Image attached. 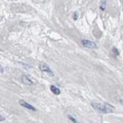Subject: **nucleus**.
<instances>
[{
  "mask_svg": "<svg viewBox=\"0 0 123 123\" xmlns=\"http://www.w3.org/2000/svg\"><path fill=\"white\" fill-rule=\"evenodd\" d=\"M19 104L21 105L22 106H24V107L30 109V110H36V108H35L33 105H31L29 102H27V101H25V100H20V101H19Z\"/></svg>",
  "mask_w": 123,
  "mask_h": 123,
  "instance_id": "39448f33",
  "label": "nucleus"
},
{
  "mask_svg": "<svg viewBox=\"0 0 123 123\" xmlns=\"http://www.w3.org/2000/svg\"><path fill=\"white\" fill-rule=\"evenodd\" d=\"M50 91L52 92L54 95H57V96L60 95V93H61L60 89H58L57 87H55V86H53V85H51V86H50Z\"/></svg>",
  "mask_w": 123,
  "mask_h": 123,
  "instance_id": "423d86ee",
  "label": "nucleus"
},
{
  "mask_svg": "<svg viewBox=\"0 0 123 123\" xmlns=\"http://www.w3.org/2000/svg\"><path fill=\"white\" fill-rule=\"evenodd\" d=\"M22 82L26 85H33L34 83H36L34 78L30 75H23L22 76Z\"/></svg>",
  "mask_w": 123,
  "mask_h": 123,
  "instance_id": "f03ea898",
  "label": "nucleus"
},
{
  "mask_svg": "<svg viewBox=\"0 0 123 123\" xmlns=\"http://www.w3.org/2000/svg\"><path fill=\"white\" fill-rule=\"evenodd\" d=\"M77 18H78V13L75 12V13H74V20H77Z\"/></svg>",
  "mask_w": 123,
  "mask_h": 123,
  "instance_id": "1a4fd4ad",
  "label": "nucleus"
},
{
  "mask_svg": "<svg viewBox=\"0 0 123 123\" xmlns=\"http://www.w3.org/2000/svg\"><path fill=\"white\" fill-rule=\"evenodd\" d=\"M68 118H69V119H70L71 121H72L73 123H78V121H77V120H76V119H75V118H74L73 116H71V115H69V116H68Z\"/></svg>",
  "mask_w": 123,
  "mask_h": 123,
  "instance_id": "6e6552de",
  "label": "nucleus"
},
{
  "mask_svg": "<svg viewBox=\"0 0 123 123\" xmlns=\"http://www.w3.org/2000/svg\"><path fill=\"white\" fill-rule=\"evenodd\" d=\"M105 0H102V1L100 2V10L101 11L105 10Z\"/></svg>",
  "mask_w": 123,
  "mask_h": 123,
  "instance_id": "0eeeda50",
  "label": "nucleus"
},
{
  "mask_svg": "<svg viewBox=\"0 0 123 123\" xmlns=\"http://www.w3.org/2000/svg\"><path fill=\"white\" fill-rule=\"evenodd\" d=\"M82 44H83L85 47H88V48H97V44L94 43V42H91L89 39H83L82 40Z\"/></svg>",
  "mask_w": 123,
  "mask_h": 123,
  "instance_id": "7ed1b4c3",
  "label": "nucleus"
},
{
  "mask_svg": "<svg viewBox=\"0 0 123 123\" xmlns=\"http://www.w3.org/2000/svg\"><path fill=\"white\" fill-rule=\"evenodd\" d=\"M39 70L42 71V72H45V73H48V74H50V75H53V72L50 70V68H49L47 65L43 64V63L39 65Z\"/></svg>",
  "mask_w": 123,
  "mask_h": 123,
  "instance_id": "20e7f679",
  "label": "nucleus"
},
{
  "mask_svg": "<svg viewBox=\"0 0 123 123\" xmlns=\"http://www.w3.org/2000/svg\"><path fill=\"white\" fill-rule=\"evenodd\" d=\"M92 106L95 109L102 112V113H110L113 111L114 107L108 104H98V102H92Z\"/></svg>",
  "mask_w": 123,
  "mask_h": 123,
  "instance_id": "f257e3e1",
  "label": "nucleus"
},
{
  "mask_svg": "<svg viewBox=\"0 0 123 123\" xmlns=\"http://www.w3.org/2000/svg\"><path fill=\"white\" fill-rule=\"evenodd\" d=\"M112 50L114 51V52H115V54H116V55H118V51L116 50V48H112Z\"/></svg>",
  "mask_w": 123,
  "mask_h": 123,
  "instance_id": "9d476101",
  "label": "nucleus"
}]
</instances>
